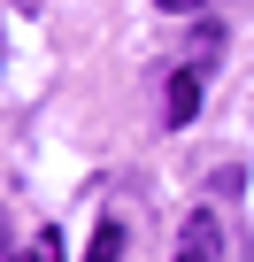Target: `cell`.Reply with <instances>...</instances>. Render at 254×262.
<instances>
[{
	"label": "cell",
	"mask_w": 254,
	"mask_h": 262,
	"mask_svg": "<svg viewBox=\"0 0 254 262\" xmlns=\"http://www.w3.org/2000/svg\"><path fill=\"white\" fill-rule=\"evenodd\" d=\"M31 262H47V254H31Z\"/></svg>",
	"instance_id": "cell-5"
},
{
	"label": "cell",
	"mask_w": 254,
	"mask_h": 262,
	"mask_svg": "<svg viewBox=\"0 0 254 262\" xmlns=\"http://www.w3.org/2000/svg\"><path fill=\"white\" fill-rule=\"evenodd\" d=\"M116 254H123V224H116V216H108V224H100V231H93V262H116Z\"/></svg>",
	"instance_id": "cell-3"
},
{
	"label": "cell",
	"mask_w": 254,
	"mask_h": 262,
	"mask_svg": "<svg viewBox=\"0 0 254 262\" xmlns=\"http://www.w3.org/2000/svg\"><path fill=\"white\" fill-rule=\"evenodd\" d=\"M193 116H200V62H185V70H177V77H170V123H177V131H185V123H193Z\"/></svg>",
	"instance_id": "cell-2"
},
{
	"label": "cell",
	"mask_w": 254,
	"mask_h": 262,
	"mask_svg": "<svg viewBox=\"0 0 254 262\" xmlns=\"http://www.w3.org/2000/svg\"><path fill=\"white\" fill-rule=\"evenodd\" d=\"M154 8H162V16H200L208 0H154Z\"/></svg>",
	"instance_id": "cell-4"
},
{
	"label": "cell",
	"mask_w": 254,
	"mask_h": 262,
	"mask_svg": "<svg viewBox=\"0 0 254 262\" xmlns=\"http://www.w3.org/2000/svg\"><path fill=\"white\" fill-rule=\"evenodd\" d=\"M170 262H223V231H216V216L208 208H193L185 216V231H177V254Z\"/></svg>",
	"instance_id": "cell-1"
}]
</instances>
